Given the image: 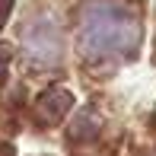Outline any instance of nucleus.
<instances>
[{"label": "nucleus", "instance_id": "obj_1", "mask_svg": "<svg viewBox=\"0 0 156 156\" xmlns=\"http://www.w3.org/2000/svg\"><path fill=\"white\" fill-rule=\"evenodd\" d=\"M76 45L89 61L134 54L140 45V19L124 3L86 0L76 13Z\"/></svg>", "mask_w": 156, "mask_h": 156}, {"label": "nucleus", "instance_id": "obj_2", "mask_svg": "<svg viewBox=\"0 0 156 156\" xmlns=\"http://www.w3.org/2000/svg\"><path fill=\"white\" fill-rule=\"evenodd\" d=\"M23 45L32 61H45V64L61 61V32L54 26V19H48V16H38L23 32Z\"/></svg>", "mask_w": 156, "mask_h": 156}, {"label": "nucleus", "instance_id": "obj_3", "mask_svg": "<svg viewBox=\"0 0 156 156\" xmlns=\"http://www.w3.org/2000/svg\"><path fill=\"white\" fill-rule=\"evenodd\" d=\"M70 108H73V96L67 89H48L35 102V121L38 124H58Z\"/></svg>", "mask_w": 156, "mask_h": 156}, {"label": "nucleus", "instance_id": "obj_4", "mask_svg": "<svg viewBox=\"0 0 156 156\" xmlns=\"http://www.w3.org/2000/svg\"><path fill=\"white\" fill-rule=\"evenodd\" d=\"M10 10H13V0H0V23L10 16Z\"/></svg>", "mask_w": 156, "mask_h": 156}]
</instances>
